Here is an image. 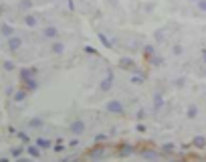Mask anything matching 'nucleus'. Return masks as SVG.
Masks as SVG:
<instances>
[{
	"label": "nucleus",
	"instance_id": "obj_25",
	"mask_svg": "<svg viewBox=\"0 0 206 162\" xmlns=\"http://www.w3.org/2000/svg\"><path fill=\"white\" fill-rule=\"evenodd\" d=\"M133 83H137V85H139V83H144V77H141V75H135V77H133Z\"/></svg>",
	"mask_w": 206,
	"mask_h": 162
},
{
	"label": "nucleus",
	"instance_id": "obj_13",
	"mask_svg": "<svg viewBox=\"0 0 206 162\" xmlns=\"http://www.w3.org/2000/svg\"><path fill=\"white\" fill-rule=\"evenodd\" d=\"M162 105H164V99H162V95H156V99H154V108H156V110H160Z\"/></svg>",
	"mask_w": 206,
	"mask_h": 162
},
{
	"label": "nucleus",
	"instance_id": "obj_20",
	"mask_svg": "<svg viewBox=\"0 0 206 162\" xmlns=\"http://www.w3.org/2000/svg\"><path fill=\"white\" fill-rule=\"evenodd\" d=\"M196 114H198V110H196L194 105H190V108H188V118H196Z\"/></svg>",
	"mask_w": 206,
	"mask_h": 162
},
{
	"label": "nucleus",
	"instance_id": "obj_29",
	"mask_svg": "<svg viewBox=\"0 0 206 162\" xmlns=\"http://www.w3.org/2000/svg\"><path fill=\"white\" fill-rule=\"evenodd\" d=\"M101 154H103V150H101V148H99V150H97V148H95V150H93V152H91V156H101Z\"/></svg>",
	"mask_w": 206,
	"mask_h": 162
},
{
	"label": "nucleus",
	"instance_id": "obj_30",
	"mask_svg": "<svg viewBox=\"0 0 206 162\" xmlns=\"http://www.w3.org/2000/svg\"><path fill=\"white\" fill-rule=\"evenodd\" d=\"M144 156H146V158H156L158 154H156V152H144Z\"/></svg>",
	"mask_w": 206,
	"mask_h": 162
},
{
	"label": "nucleus",
	"instance_id": "obj_22",
	"mask_svg": "<svg viewBox=\"0 0 206 162\" xmlns=\"http://www.w3.org/2000/svg\"><path fill=\"white\" fill-rule=\"evenodd\" d=\"M24 95H26L24 91H18V93L14 95V99H16V101H22V99H24Z\"/></svg>",
	"mask_w": 206,
	"mask_h": 162
},
{
	"label": "nucleus",
	"instance_id": "obj_34",
	"mask_svg": "<svg viewBox=\"0 0 206 162\" xmlns=\"http://www.w3.org/2000/svg\"><path fill=\"white\" fill-rule=\"evenodd\" d=\"M202 57H204V63H206V49L202 51Z\"/></svg>",
	"mask_w": 206,
	"mask_h": 162
},
{
	"label": "nucleus",
	"instance_id": "obj_12",
	"mask_svg": "<svg viewBox=\"0 0 206 162\" xmlns=\"http://www.w3.org/2000/svg\"><path fill=\"white\" fill-rule=\"evenodd\" d=\"M24 22H26L28 27H37V18H35L33 14H26V18H24Z\"/></svg>",
	"mask_w": 206,
	"mask_h": 162
},
{
	"label": "nucleus",
	"instance_id": "obj_8",
	"mask_svg": "<svg viewBox=\"0 0 206 162\" xmlns=\"http://www.w3.org/2000/svg\"><path fill=\"white\" fill-rule=\"evenodd\" d=\"M57 35H59V33H57L55 27H46V29H44V37H46V39H55Z\"/></svg>",
	"mask_w": 206,
	"mask_h": 162
},
{
	"label": "nucleus",
	"instance_id": "obj_16",
	"mask_svg": "<svg viewBox=\"0 0 206 162\" xmlns=\"http://www.w3.org/2000/svg\"><path fill=\"white\" fill-rule=\"evenodd\" d=\"M53 53L61 55V53H63V45H61V43H55V45H53Z\"/></svg>",
	"mask_w": 206,
	"mask_h": 162
},
{
	"label": "nucleus",
	"instance_id": "obj_21",
	"mask_svg": "<svg viewBox=\"0 0 206 162\" xmlns=\"http://www.w3.org/2000/svg\"><path fill=\"white\" fill-rule=\"evenodd\" d=\"M196 4H198V8H200L202 12H206V0H198Z\"/></svg>",
	"mask_w": 206,
	"mask_h": 162
},
{
	"label": "nucleus",
	"instance_id": "obj_23",
	"mask_svg": "<svg viewBox=\"0 0 206 162\" xmlns=\"http://www.w3.org/2000/svg\"><path fill=\"white\" fill-rule=\"evenodd\" d=\"M20 154H22V148H20V146L12 148V156H20Z\"/></svg>",
	"mask_w": 206,
	"mask_h": 162
},
{
	"label": "nucleus",
	"instance_id": "obj_33",
	"mask_svg": "<svg viewBox=\"0 0 206 162\" xmlns=\"http://www.w3.org/2000/svg\"><path fill=\"white\" fill-rule=\"evenodd\" d=\"M172 148H174L172 144H166V146H164V150H166V152H172Z\"/></svg>",
	"mask_w": 206,
	"mask_h": 162
},
{
	"label": "nucleus",
	"instance_id": "obj_35",
	"mask_svg": "<svg viewBox=\"0 0 206 162\" xmlns=\"http://www.w3.org/2000/svg\"><path fill=\"white\" fill-rule=\"evenodd\" d=\"M194 2H198V0H194Z\"/></svg>",
	"mask_w": 206,
	"mask_h": 162
},
{
	"label": "nucleus",
	"instance_id": "obj_19",
	"mask_svg": "<svg viewBox=\"0 0 206 162\" xmlns=\"http://www.w3.org/2000/svg\"><path fill=\"white\" fill-rule=\"evenodd\" d=\"M18 6H20L22 10H26V8H31V6H33V2H31V0H22V2H20Z\"/></svg>",
	"mask_w": 206,
	"mask_h": 162
},
{
	"label": "nucleus",
	"instance_id": "obj_31",
	"mask_svg": "<svg viewBox=\"0 0 206 162\" xmlns=\"http://www.w3.org/2000/svg\"><path fill=\"white\" fill-rule=\"evenodd\" d=\"M144 116H146V112H144V110H139V112H137V120H144Z\"/></svg>",
	"mask_w": 206,
	"mask_h": 162
},
{
	"label": "nucleus",
	"instance_id": "obj_15",
	"mask_svg": "<svg viewBox=\"0 0 206 162\" xmlns=\"http://www.w3.org/2000/svg\"><path fill=\"white\" fill-rule=\"evenodd\" d=\"M37 85H39V83H37V79H35V77L26 81V89H33V91H35V89H37Z\"/></svg>",
	"mask_w": 206,
	"mask_h": 162
},
{
	"label": "nucleus",
	"instance_id": "obj_32",
	"mask_svg": "<svg viewBox=\"0 0 206 162\" xmlns=\"http://www.w3.org/2000/svg\"><path fill=\"white\" fill-rule=\"evenodd\" d=\"M137 132H146V126L144 124H137Z\"/></svg>",
	"mask_w": 206,
	"mask_h": 162
},
{
	"label": "nucleus",
	"instance_id": "obj_5",
	"mask_svg": "<svg viewBox=\"0 0 206 162\" xmlns=\"http://www.w3.org/2000/svg\"><path fill=\"white\" fill-rule=\"evenodd\" d=\"M20 45H22V40L18 39V37H10V39H8V47H10V51L20 49Z\"/></svg>",
	"mask_w": 206,
	"mask_h": 162
},
{
	"label": "nucleus",
	"instance_id": "obj_18",
	"mask_svg": "<svg viewBox=\"0 0 206 162\" xmlns=\"http://www.w3.org/2000/svg\"><path fill=\"white\" fill-rule=\"evenodd\" d=\"M97 37H99V39H101V43H103V45H105V47H111V43H109V39H107V37H105V35H103V33H99V35H97Z\"/></svg>",
	"mask_w": 206,
	"mask_h": 162
},
{
	"label": "nucleus",
	"instance_id": "obj_1",
	"mask_svg": "<svg viewBox=\"0 0 206 162\" xmlns=\"http://www.w3.org/2000/svg\"><path fill=\"white\" fill-rule=\"evenodd\" d=\"M37 75V69L35 67H26V69H20V79L22 81H28Z\"/></svg>",
	"mask_w": 206,
	"mask_h": 162
},
{
	"label": "nucleus",
	"instance_id": "obj_27",
	"mask_svg": "<svg viewBox=\"0 0 206 162\" xmlns=\"http://www.w3.org/2000/svg\"><path fill=\"white\" fill-rule=\"evenodd\" d=\"M55 150H57V152H63V150H65V146H63V142H57V146H55Z\"/></svg>",
	"mask_w": 206,
	"mask_h": 162
},
{
	"label": "nucleus",
	"instance_id": "obj_3",
	"mask_svg": "<svg viewBox=\"0 0 206 162\" xmlns=\"http://www.w3.org/2000/svg\"><path fill=\"white\" fill-rule=\"evenodd\" d=\"M111 85H113V73H111V71H107V77H105L103 83H101V91H109V89H111Z\"/></svg>",
	"mask_w": 206,
	"mask_h": 162
},
{
	"label": "nucleus",
	"instance_id": "obj_9",
	"mask_svg": "<svg viewBox=\"0 0 206 162\" xmlns=\"http://www.w3.org/2000/svg\"><path fill=\"white\" fill-rule=\"evenodd\" d=\"M192 144H194L196 148H204V146H206V138H204V136H196Z\"/></svg>",
	"mask_w": 206,
	"mask_h": 162
},
{
	"label": "nucleus",
	"instance_id": "obj_11",
	"mask_svg": "<svg viewBox=\"0 0 206 162\" xmlns=\"http://www.w3.org/2000/svg\"><path fill=\"white\" fill-rule=\"evenodd\" d=\"M37 144H39L41 148H51V140H46V138H39Z\"/></svg>",
	"mask_w": 206,
	"mask_h": 162
},
{
	"label": "nucleus",
	"instance_id": "obj_2",
	"mask_svg": "<svg viewBox=\"0 0 206 162\" xmlns=\"http://www.w3.org/2000/svg\"><path fill=\"white\" fill-rule=\"evenodd\" d=\"M107 110H109V112H113V114H123V105H121L117 99L109 101V103H107Z\"/></svg>",
	"mask_w": 206,
	"mask_h": 162
},
{
	"label": "nucleus",
	"instance_id": "obj_28",
	"mask_svg": "<svg viewBox=\"0 0 206 162\" xmlns=\"http://www.w3.org/2000/svg\"><path fill=\"white\" fill-rule=\"evenodd\" d=\"M152 63H154V65H162V59H160V57H152Z\"/></svg>",
	"mask_w": 206,
	"mask_h": 162
},
{
	"label": "nucleus",
	"instance_id": "obj_14",
	"mask_svg": "<svg viewBox=\"0 0 206 162\" xmlns=\"http://www.w3.org/2000/svg\"><path fill=\"white\" fill-rule=\"evenodd\" d=\"M28 124H31V128H41V126H42V120H41V118H33Z\"/></svg>",
	"mask_w": 206,
	"mask_h": 162
},
{
	"label": "nucleus",
	"instance_id": "obj_24",
	"mask_svg": "<svg viewBox=\"0 0 206 162\" xmlns=\"http://www.w3.org/2000/svg\"><path fill=\"white\" fill-rule=\"evenodd\" d=\"M131 150H133L131 146H123V148H121V154H131Z\"/></svg>",
	"mask_w": 206,
	"mask_h": 162
},
{
	"label": "nucleus",
	"instance_id": "obj_7",
	"mask_svg": "<svg viewBox=\"0 0 206 162\" xmlns=\"http://www.w3.org/2000/svg\"><path fill=\"white\" fill-rule=\"evenodd\" d=\"M2 35H4V37H8V39H10V37H12V35H14V29H12V27H10V24H6V22H4V24H2Z\"/></svg>",
	"mask_w": 206,
	"mask_h": 162
},
{
	"label": "nucleus",
	"instance_id": "obj_26",
	"mask_svg": "<svg viewBox=\"0 0 206 162\" xmlns=\"http://www.w3.org/2000/svg\"><path fill=\"white\" fill-rule=\"evenodd\" d=\"M4 69H6V71H10V69H14V65H12V61H6V63H4Z\"/></svg>",
	"mask_w": 206,
	"mask_h": 162
},
{
	"label": "nucleus",
	"instance_id": "obj_17",
	"mask_svg": "<svg viewBox=\"0 0 206 162\" xmlns=\"http://www.w3.org/2000/svg\"><path fill=\"white\" fill-rule=\"evenodd\" d=\"M144 55H146L148 59H152V57H154V47H146V49H144Z\"/></svg>",
	"mask_w": 206,
	"mask_h": 162
},
{
	"label": "nucleus",
	"instance_id": "obj_10",
	"mask_svg": "<svg viewBox=\"0 0 206 162\" xmlns=\"http://www.w3.org/2000/svg\"><path fill=\"white\" fill-rule=\"evenodd\" d=\"M121 67H123V69H133L135 65H133L131 59H121Z\"/></svg>",
	"mask_w": 206,
	"mask_h": 162
},
{
	"label": "nucleus",
	"instance_id": "obj_4",
	"mask_svg": "<svg viewBox=\"0 0 206 162\" xmlns=\"http://www.w3.org/2000/svg\"><path fill=\"white\" fill-rule=\"evenodd\" d=\"M83 130H85V124H83L81 120H77V122L71 124V132H73V134H83Z\"/></svg>",
	"mask_w": 206,
	"mask_h": 162
},
{
	"label": "nucleus",
	"instance_id": "obj_6",
	"mask_svg": "<svg viewBox=\"0 0 206 162\" xmlns=\"http://www.w3.org/2000/svg\"><path fill=\"white\" fill-rule=\"evenodd\" d=\"M26 150H28V154H31L33 158H39V156H41V146H39V144H37V146H28Z\"/></svg>",
	"mask_w": 206,
	"mask_h": 162
}]
</instances>
